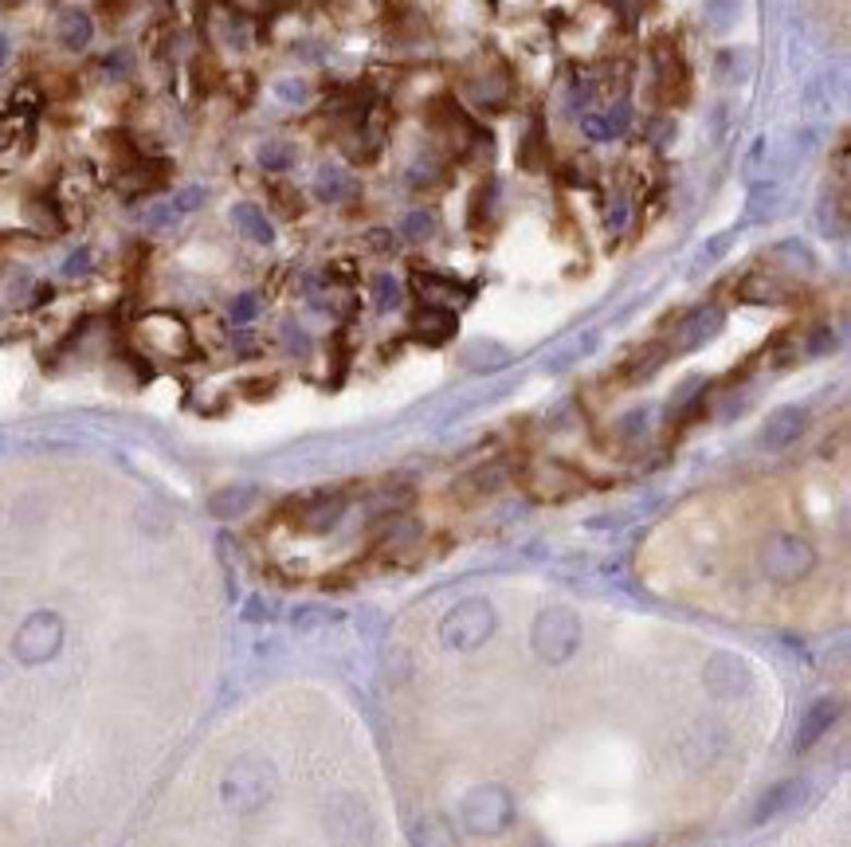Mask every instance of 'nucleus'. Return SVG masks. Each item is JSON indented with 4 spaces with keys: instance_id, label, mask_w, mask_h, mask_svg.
Wrapping results in <instances>:
<instances>
[{
    "instance_id": "f257e3e1",
    "label": "nucleus",
    "mask_w": 851,
    "mask_h": 847,
    "mask_svg": "<svg viewBox=\"0 0 851 847\" xmlns=\"http://www.w3.org/2000/svg\"><path fill=\"white\" fill-rule=\"evenodd\" d=\"M275 765L267 758H235L220 781V800L240 816H252L275 797Z\"/></svg>"
},
{
    "instance_id": "f03ea898",
    "label": "nucleus",
    "mask_w": 851,
    "mask_h": 847,
    "mask_svg": "<svg viewBox=\"0 0 851 847\" xmlns=\"http://www.w3.org/2000/svg\"><path fill=\"white\" fill-rule=\"evenodd\" d=\"M134 341L137 350H146L149 358L161 361H189L196 353L193 326L173 311H146L134 322Z\"/></svg>"
},
{
    "instance_id": "7ed1b4c3",
    "label": "nucleus",
    "mask_w": 851,
    "mask_h": 847,
    "mask_svg": "<svg viewBox=\"0 0 851 847\" xmlns=\"http://www.w3.org/2000/svg\"><path fill=\"white\" fill-rule=\"evenodd\" d=\"M757 561H762V573L777 584H797L816 569V546L809 537L789 534V530H777L762 542L757 549Z\"/></svg>"
},
{
    "instance_id": "20e7f679",
    "label": "nucleus",
    "mask_w": 851,
    "mask_h": 847,
    "mask_svg": "<svg viewBox=\"0 0 851 847\" xmlns=\"http://www.w3.org/2000/svg\"><path fill=\"white\" fill-rule=\"evenodd\" d=\"M495 624L499 620H495L490 601H483V596H467V601H460L440 620V640L448 643V648H455V652H475V648H483V643L490 640Z\"/></svg>"
},
{
    "instance_id": "39448f33",
    "label": "nucleus",
    "mask_w": 851,
    "mask_h": 847,
    "mask_svg": "<svg viewBox=\"0 0 851 847\" xmlns=\"http://www.w3.org/2000/svg\"><path fill=\"white\" fill-rule=\"evenodd\" d=\"M460 820L471 836H502L514 824V797L502 785L471 789L460 804Z\"/></svg>"
},
{
    "instance_id": "423d86ee",
    "label": "nucleus",
    "mask_w": 851,
    "mask_h": 847,
    "mask_svg": "<svg viewBox=\"0 0 851 847\" xmlns=\"http://www.w3.org/2000/svg\"><path fill=\"white\" fill-rule=\"evenodd\" d=\"M63 636H68L63 616L39 608V613H32L28 620L16 628V636H12V655H16L24 667L51 663L59 655V648H63Z\"/></svg>"
},
{
    "instance_id": "0eeeda50",
    "label": "nucleus",
    "mask_w": 851,
    "mask_h": 847,
    "mask_svg": "<svg viewBox=\"0 0 851 847\" xmlns=\"http://www.w3.org/2000/svg\"><path fill=\"white\" fill-rule=\"evenodd\" d=\"M530 643H534L538 660H546V663L573 660V652L581 648V620H578V613H573V608H561V604H554V608L538 613V620H534V632H530Z\"/></svg>"
},
{
    "instance_id": "6e6552de",
    "label": "nucleus",
    "mask_w": 851,
    "mask_h": 847,
    "mask_svg": "<svg viewBox=\"0 0 851 847\" xmlns=\"http://www.w3.org/2000/svg\"><path fill=\"white\" fill-rule=\"evenodd\" d=\"M522 483L538 503H566V498H578L588 487L585 475H581L573 463L566 459H538L522 471Z\"/></svg>"
},
{
    "instance_id": "1a4fd4ad",
    "label": "nucleus",
    "mask_w": 851,
    "mask_h": 847,
    "mask_svg": "<svg viewBox=\"0 0 851 847\" xmlns=\"http://www.w3.org/2000/svg\"><path fill=\"white\" fill-rule=\"evenodd\" d=\"M169 177H173V166H169L166 157H154V154H130L114 173V185L122 196H146V193H157V189L169 185Z\"/></svg>"
},
{
    "instance_id": "9d476101",
    "label": "nucleus",
    "mask_w": 851,
    "mask_h": 847,
    "mask_svg": "<svg viewBox=\"0 0 851 847\" xmlns=\"http://www.w3.org/2000/svg\"><path fill=\"white\" fill-rule=\"evenodd\" d=\"M345 510H350V498H345L342 491H318V495H306L294 503L291 522H294V530H303V534H330V530L345 518Z\"/></svg>"
},
{
    "instance_id": "9b49d317",
    "label": "nucleus",
    "mask_w": 851,
    "mask_h": 847,
    "mask_svg": "<svg viewBox=\"0 0 851 847\" xmlns=\"http://www.w3.org/2000/svg\"><path fill=\"white\" fill-rule=\"evenodd\" d=\"M412 291L424 306H440V311H460L475 299V287H467L448 271H412Z\"/></svg>"
},
{
    "instance_id": "f8f14e48",
    "label": "nucleus",
    "mask_w": 851,
    "mask_h": 847,
    "mask_svg": "<svg viewBox=\"0 0 851 847\" xmlns=\"http://www.w3.org/2000/svg\"><path fill=\"white\" fill-rule=\"evenodd\" d=\"M507 483H510V463L507 459H490V463H479V468H471L467 475L455 479L451 495L463 498V503H483V498L499 495Z\"/></svg>"
},
{
    "instance_id": "ddd939ff",
    "label": "nucleus",
    "mask_w": 851,
    "mask_h": 847,
    "mask_svg": "<svg viewBox=\"0 0 851 847\" xmlns=\"http://www.w3.org/2000/svg\"><path fill=\"white\" fill-rule=\"evenodd\" d=\"M421 542H424V527L416 518L392 515V518H385V530H381V537H377V554L397 561V557L416 554Z\"/></svg>"
},
{
    "instance_id": "4468645a",
    "label": "nucleus",
    "mask_w": 851,
    "mask_h": 847,
    "mask_svg": "<svg viewBox=\"0 0 851 847\" xmlns=\"http://www.w3.org/2000/svg\"><path fill=\"white\" fill-rule=\"evenodd\" d=\"M722 322L726 318H722V311H718V306H698V311L683 314V318H679L676 346H671V350H683V353L698 350V346H706V341L722 330Z\"/></svg>"
},
{
    "instance_id": "2eb2a0df",
    "label": "nucleus",
    "mask_w": 851,
    "mask_h": 847,
    "mask_svg": "<svg viewBox=\"0 0 851 847\" xmlns=\"http://www.w3.org/2000/svg\"><path fill=\"white\" fill-rule=\"evenodd\" d=\"M804 428H809V412L797 409V404H789V409H777L774 416L765 420L762 444L765 448H774V451H785V448H793L797 439L804 436Z\"/></svg>"
},
{
    "instance_id": "dca6fc26",
    "label": "nucleus",
    "mask_w": 851,
    "mask_h": 847,
    "mask_svg": "<svg viewBox=\"0 0 851 847\" xmlns=\"http://www.w3.org/2000/svg\"><path fill=\"white\" fill-rule=\"evenodd\" d=\"M840 718V702L836 699H816L809 711H804L801 726H797V738H793V750L797 753H809L824 734L832 730V722Z\"/></svg>"
},
{
    "instance_id": "f3484780",
    "label": "nucleus",
    "mask_w": 851,
    "mask_h": 847,
    "mask_svg": "<svg viewBox=\"0 0 851 847\" xmlns=\"http://www.w3.org/2000/svg\"><path fill=\"white\" fill-rule=\"evenodd\" d=\"M656 75H659V87H664V95L667 98H676V90H679V102L686 98V63H683V56H679V48H671L667 39H659L656 44Z\"/></svg>"
},
{
    "instance_id": "a211bd4d",
    "label": "nucleus",
    "mask_w": 851,
    "mask_h": 847,
    "mask_svg": "<svg viewBox=\"0 0 851 847\" xmlns=\"http://www.w3.org/2000/svg\"><path fill=\"white\" fill-rule=\"evenodd\" d=\"M667 358H671V346H664V341H647V346H640V350L620 365V377H624V385H640V380L656 377V373L664 370Z\"/></svg>"
},
{
    "instance_id": "6ab92c4d",
    "label": "nucleus",
    "mask_w": 851,
    "mask_h": 847,
    "mask_svg": "<svg viewBox=\"0 0 851 847\" xmlns=\"http://www.w3.org/2000/svg\"><path fill=\"white\" fill-rule=\"evenodd\" d=\"M628 126H632V107H628V102H617V107L600 110V114H588L585 122H581V134H585L588 142H612V137H620Z\"/></svg>"
},
{
    "instance_id": "aec40b11",
    "label": "nucleus",
    "mask_w": 851,
    "mask_h": 847,
    "mask_svg": "<svg viewBox=\"0 0 851 847\" xmlns=\"http://www.w3.org/2000/svg\"><path fill=\"white\" fill-rule=\"evenodd\" d=\"M412 334L428 346H443L448 338H455V311H440V306H421L412 314Z\"/></svg>"
},
{
    "instance_id": "412c9836",
    "label": "nucleus",
    "mask_w": 851,
    "mask_h": 847,
    "mask_svg": "<svg viewBox=\"0 0 851 847\" xmlns=\"http://www.w3.org/2000/svg\"><path fill=\"white\" fill-rule=\"evenodd\" d=\"M546 161H549V134H546L542 114H534L526 134H522V142H519V166L526 169V173H542Z\"/></svg>"
},
{
    "instance_id": "4be33fe9",
    "label": "nucleus",
    "mask_w": 851,
    "mask_h": 847,
    "mask_svg": "<svg viewBox=\"0 0 851 847\" xmlns=\"http://www.w3.org/2000/svg\"><path fill=\"white\" fill-rule=\"evenodd\" d=\"M745 682H750V671H745V663L734 660V655H718V660L706 667V687L715 694H722V699L738 694V687H745Z\"/></svg>"
},
{
    "instance_id": "5701e85b",
    "label": "nucleus",
    "mask_w": 851,
    "mask_h": 847,
    "mask_svg": "<svg viewBox=\"0 0 851 847\" xmlns=\"http://www.w3.org/2000/svg\"><path fill=\"white\" fill-rule=\"evenodd\" d=\"M56 36L68 51H87L90 39H95V24H90V16L83 9H68V12H59Z\"/></svg>"
},
{
    "instance_id": "b1692460",
    "label": "nucleus",
    "mask_w": 851,
    "mask_h": 847,
    "mask_svg": "<svg viewBox=\"0 0 851 847\" xmlns=\"http://www.w3.org/2000/svg\"><path fill=\"white\" fill-rule=\"evenodd\" d=\"M801 797H804V781H781V785H774V789L757 800L754 824H765V820H774V816H781V812H789Z\"/></svg>"
},
{
    "instance_id": "393cba45",
    "label": "nucleus",
    "mask_w": 851,
    "mask_h": 847,
    "mask_svg": "<svg viewBox=\"0 0 851 847\" xmlns=\"http://www.w3.org/2000/svg\"><path fill=\"white\" fill-rule=\"evenodd\" d=\"M232 225L240 228V232H244L252 244H264L267 247L275 240V228H271V220H267V213L259 205H247V201L232 208Z\"/></svg>"
},
{
    "instance_id": "a878e982",
    "label": "nucleus",
    "mask_w": 851,
    "mask_h": 847,
    "mask_svg": "<svg viewBox=\"0 0 851 847\" xmlns=\"http://www.w3.org/2000/svg\"><path fill=\"white\" fill-rule=\"evenodd\" d=\"M738 299H742V302H757V306H769V302H785V299H789V291H785L774 275L757 271V275H745V279L738 282Z\"/></svg>"
},
{
    "instance_id": "bb28decb",
    "label": "nucleus",
    "mask_w": 851,
    "mask_h": 847,
    "mask_svg": "<svg viewBox=\"0 0 851 847\" xmlns=\"http://www.w3.org/2000/svg\"><path fill=\"white\" fill-rule=\"evenodd\" d=\"M247 507H255V487H224V491H216L212 498H208V510H212L216 518H240Z\"/></svg>"
},
{
    "instance_id": "cd10ccee",
    "label": "nucleus",
    "mask_w": 851,
    "mask_h": 847,
    "mask_svg": "<svg viewBox=\"0 0 851 847\" xmlns=\"http://www.w3.org/2000/svg\"><path fill=\"white\" fill-rule=\"evenodd\" d=\"M412 847H455V828L443 816H424L412 824Z\"/></svg>"
},
{
    "instance_id": "c85d7f7f",
    "label": "nucleus",
    "mask_w": 851,
    "mask_h": 847,
    "mask_svg": "<svg viewBox=\"0 0 851 847\" xmlns=\"http://www.w3.org/2000/svg\"><path fill=\"white\" fill-rule=\"evenodd\" d=\"M24 213H28V220H32V225H36L44 235L63 232V213H59V205H56V201H51L48 193L28 196V205H24Z\"/></svg>"
},
{
    "instance_id": "c756f323",
    "label": "nucleus",
    "mask_w": 851,
    "mask_h": 847,
    "mask_svg": "<svg viewBox=\"0 0 851 847\" xmlns=\"http://www.w3.org/2000/svg\"><path fill=\"white\" fill-rule=\"evenodd\" d=\"M510 361V353L502 350L499 341H471L467 350H463V365L475 373H487V370H502Z\"/></svg>"
},
{
    "instance_id": "7c9ffc66",
    "label": "nucleus",
    "mask_w": 851,
    "mask_h": 847,
    "mask_svg": "<svg viewBox=\"0 0 851 847\" xmlns=\"http://www.w3.org/2000/svg\"><path fill=\"white\" fill-rule=\"evenodd\" d=\"M314 193H318L323 205H338V201H345V193H350V177H345V169H338V166L318 169V177H314Z\"/></svg>"
},
{
    "instance_id": "2f4dec72",
    "label": "nucleus",
    "mask_w": 851,
    "mask_h": 847,
    "mask_svg": "<svg viewBox=\"0 0 851 847\" xmlns=\"http://www.w3.org/2000/svg\"><path fill=\"white\" fill-rule=\"evenodd\" d=\"M369 507H373V515H385V518H392V515H404V507H412V487H381L377 495L369 498Z\"/></svg>"
},
{
    "instance_id": "473e14b6",
    "label": "nucleus",
    "mask_w": 851,
    "mask_h": 847,
    "mask_svg": "<svg viewBox=\"0 0 851 847\" xmlns=\"http://www.w3.org/2000/svg\"><path fill=\"white\" fill-rule=\"evenodd\" d=\"M401 299H404L401 282L392 279L389 271L373 275V306H377V311H397V306H401Z\"/></svg>"
},
{
    "instance_id": "72a5a7b5",
    "label": "nucleus",
    "mask_w": 851,
    "mask_h": 847,
    "mask_svg": "<svg viewBox=\"0 0 851 847\" xmlns=\"http://www.w3.org/2000/svg\"><path fill=\"white\" fill-rule=\"evenodd\" d=\"M216 24H220V36H224L228 48H247V36H252V24H247L244 12L228 9L224 16L216 20Z\"/></svg>"
},
{
    "instance_id": "f704fd0d",
    "label": "nucleus",
    "mask_w": 851,
    "mask_h": 847,
    "mask_svg": "<svg viewBox=\"0 0 851 847\" xmlns=\"http://www.w3.org/2000/svg\"><path fill=\"white\" fill-rule=\"evenodd\" d=\"M401 232H404V240H412V244H424V240L436 235V213H428V208H412V213L404 216Z\"/></svg>"
},
{
    "instance_id": "c9c22d12",
    "label": "nucleus",
    "mask_w": 851,
    "mask_h": 847,
    "mask_svg": "<svg viewBox=\"0 0 851 847\" xmlns=\"http://www.w3.org/2000/svg\"><path fill=\"white\" fill-rule=\"evenodd\" d=\"M706 9V20H710V28L726 32L738 24V12H742V0H703Z\"/></svg>"
},
{
    "instance_id": "e433bc0d",
    "label": "nucleus",
    "mask_w": 851,
    "mask_h": 847,
    "mask_svg": "<svg viewBox=\"0 0 851 847\" xmlns=\"http://www.w3.org/2000/svg\"><path fill=\"white\" fill-rule=\"evenodd\" d=\"M259 166H264L267 173H287V169L294 166L291 146H279V142H271V146H264V149H259Z\"/></svg>"
},
{
    "instance_id": "4c0bfd02",
    "label": "nucleus",
    "mask_w": 851,
    "mask_h": 847,
    "mask_svg": "<svg viewBox=\"0 0 851 847\" xmlns=\"http://www.w3.org/2000/svg\"><path fill=\"white\" fill-rule=\"evenodd\" d=\"M267 193H271V201L279 205V213H283V216H291V220H294V216H303V196L294 193L291 185H283V181H271V189H267Z\"/></svg>"
},
{
    "instance_id": "58836bf2",
    "label": "nucleus",
    "mask_w": 851,
    "mask_h": 847,
    "mask_svg": "<svg viewBox=\"0 0 851 847\" xmlns=\"http://www.w3.org/2000/svg\"><path fill=\"white\" fill-rule=\"evenodd\" d=\"M98 68H102V75H110V78H126L130 71H134V56H130L126 48L107 51V56L98 59Z\"/></svg>"
},
{
    "instance_id": "ea45409f",
    "label": "nucleus",
    "mask_w": 851,
    "mask_h": 847,
    "mask_svg": "<svg viewBox=\"0 0 851 847\" xmlns=\"http://www.w3.org/2000/svg\"><path fill=\"white\" fill-rule=\"evenodd\" d=\"M255 314H259V294H252V291H247V294H235L232 306H228V318H232L235 326H247V322H252Z\"/></svg>"
},
{
    "instance_id": "a19ab883",
    "label": "nucleus",
    "mask_w": 851,
    "mask_h": 847,
    "mask_svg": "<svg viewBox=\"0 0 851 847\" xmlns=\"http://www.w3.org/2000/svg\"><path fill=\"white\" fill-rule=\"evenodd\" d=\"M338 620V613H330V608H299L294 613V628L299 632H314V628H323V624H333Z\"/></svg>"
},
{
    "instance_id": "79ce46f5",
    "label": "nucleus",
    "mask_w": 851,
    "mask_h": 847,
    "mask_svg": "<svg viewBox=\"0 0 851 847\" xmlns=\"http://www.w3.org/2000/svg\"><path fill=\"white\" fill-rule=\"evenodd\" d=\"M275 95L283 98V102H306V98H311V87H306L303 78H283V83L275 87Z\"/></svg>"
},
{
    "instance_id": "37998d69",
    "label": "nucleus",
    "mask_w": 851,
    "mask_h": 847,
    "mask_svg": "<svg viewBox=\"0 0 851 847\" xmlns=\"http://www.w3.org/2000/svg\"><path fill=\"white\" fill-rule=\"evenodd\" d=\"M283 338H287V350H291V353H306V350H311V338H306V330H299L294 322H287V326H283Z\"/></svg>"
},
{
    "instance_id": "c03bdc74",
    "label": "nucleus",
    "mask_w": 851,
    "mask_h": 847,
    "mask_svg": "<svg viewBox=\"0 0 851 847\" xmlns=\"http://www.w3.org/2000/svg\"><path fill=\"white\" fill-rule=\"evenodd\" d=\"M87 271H90V252H87V247H78V252L68 259V264H63V275L78 279V275H87Z\"/></svg>"
},
{
    "instance_id": "a18cd8bd",
    "label": "nucleus",
    "mask_w": 851,
    "mask_h": 847,
    "mask_svg": "<svg viewBox=\"0 0 851 847\" xmlns=\"http://www.w3.org/2000/svg\"><path fill=\"white\" fill-rule=\"evenodd\" d=\"M828 350H836V334L824 326V330H816L813 338H809V353H828Z\"/></svg>"
},
{
    "instance_id": "49530a36",
    "label": "nucleus",
    "mask_w": 851,
    "mask_h": 847,
    "mask_svg": "<svg viewBox=\"0 0 851 847\" xmlns=\"http://www.w3.org/2000/svg\"><path fill=\"white\" fill-rule=\"evenodd\" d=\"M369 247L373 252H397V235L392 232H369Z\"/></svg>"
},
{
    "instance_id": "de8ad7c7",
    "label": "nucleus",
    "mask_w": 851,
    "mask_h": 847,
    "mask_svg": "<svg viewBox=\"0 0 851 847\" xmlns=\"http://www.w3.org/2000/svg\"><path fill=\"white\" fill-rule=\"evenodd\" d=\"M9 63V39H4V32H0V68Z\"/></svg>"
}]
</instances>
